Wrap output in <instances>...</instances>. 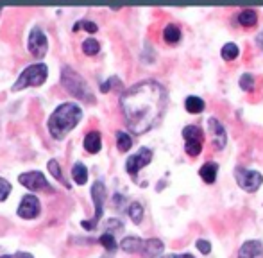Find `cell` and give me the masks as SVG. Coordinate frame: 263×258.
Masks as SVG:
<instances>
[{
    "mask_svg": "<svg viewBox=\"0 0 263 258\" xmlns=\"http://www.w3.org/2000/svg\"><path fill=\"white\" fill-rule=\"evenodd\" d=\"M125 124L135 135L156 127L166 109V91L156 81H142L127 88L120 97Z\"/></svg>",
    "mask_w": 263,
    "mask_h": 258,
    "instance_id": "6da1fadb",
    "label": "cell"
},
{
    "mask_svg": "<svg viewBox=\"0 0 263 258\" xmlns=\"http://www.w3.org/2000/svg\"><path fill=\"white\" fill-rule=\"evenodd\" d=\"M81 119H83V109L76 102H65L54 109L49 122H47V127H49V133L54 140H63L81 122Z\"/></svg>",
    "mask_w": 263,
    "mask_h": 258,
    "instance_id": "7a4b0ae2",
    "label": "cell"
},
{
    "mask_svg": "<svg viewBox=\"0 0 263 258\" xmlns=\"http://www.w3.org/2000/svg\"><path fill=\"white\" fill-rule=\"evenodd\" d=\"M61 84L70 95H73L79 101H88V102H95L93 95L90 91L88 83L70 66H65L61 72Z\"/></svg>",
    "mask_w": 263,
    "mask_h": 258,
    "instance_id": "3957f363",
    "label": "cell"
},
{
    "mask_svg": "<svg viewBox=\"0 0 263 258\" xmlns=\"http://www.w3.org/2000/svg\"><path fill=\"white\" fill-rule=\"evenodd\" d=\"M47 77H49V68H47V65H43V63L29 65L27 68H24V72L20 73L16 83L13 84V91H20L29 86H42L47 81Z\"/></svg>",
    "mask_w": 263,
    "mask_h": 258,
    "instance_id": "277c9868",
    "label": "cell"
},
{
    "mask_svg": "<svg viewBox=\"0 0 263 258\" xmlns=\"http://www.w3.org/2000/svg\"><path fill=\"white\" fill-rule=\"evenodd\" d=\"M91 199H93V205H95V215L91 220H83L81 226L84 230L91 231L97 228L99 220L102 219V213H104V201H106V187L102 181H95L91 185Z\"/></svg>",
    "mask_w": 263,
    "mask_h": 258,
    "instance_id": "5b68a950",
    "label": "cell"
},
{
    "mask_svg": "<svg viewBox=\"0 0 263 258\" xmlns=\"http://www.w3.org/2000/svg\"><path fill=\"white\" fill-rule=\"evenodd\" d=\"M20 185H24L25 189H29L31 192H49L52 194L54 189L49 181L45 179V174L40 171H32V172H24L18 178Z\"/></svg>",
    "mask_w": 263,
    "mask_h": 258,
    "instance_id": "8992f818",
    "label": "cell"
},
{
    "mask_svg": "<svg viewBox=\"0 0 263 258\" xmlns=\"http://www.w3.org/2000/svg\"><path fill=\"white\" fill-rule=\"evenodd\" d=\"M183 138H184V151L188 156L195 158L201 154L202 143H204V135L197 126H186L183 129Z\"/></svg>",
    "mask_w": 263,
    "mask_h": 258,
    "instance_id": "52a82bcc",
    "label": "cell"
},
{
    "mask_svg": "<svg viewBox=\"0 0 263 258\" xmlns=\"http://www.w3.org/2000/svg\"><path fill=\"white\" fill-rule=\"evenodd\" d=\"M236 183L242 187L246 192H256L263 183V176L256 171H247V169L238 167L235 171Z\"/></svg>",
    "mask_w": 263,
    "mask_h": 258,
    "instance_id": "ba28073f",
    "label": "cell"
},
{
    "mask_svg": "<svg viewBox=\"0 0 263 258\" xmlns=\"http://www.w3.org/2000/svg\"><path fill=\"white\" fill-rule=\"evenodd\" d=\"M151 160H153V151L147 149V147H142L138 153L133 154V156L125 161V171H127V174L131 176L133 179H136V174H138L145 165H149Z\"/></svg>",
    "mask_w": 263,
    "mask_h": 258,
    "instance_id": "9c48e42d",
    "label": "cell"
},
{
    "mask_svg": "<svg viewBox=\"0 0 263 258\" xmlns=\"http://www.w3.org/2000/svg\"><path fill=\"white\" fill-rule=\"evenodd\" d=\"M27 47H29V50H31L32 56L38 58V60H42V58L47 54V50H49V40H47L45 32L38 27L32 29L31 34H29V45Z\"/></svg>",
    "mask_w": 263,
    "mask_h": 258,
    "instance_id": "30bf717a",
    "label": "cell"
},
{
    "mask_svg": "<svg viewBox=\"0 0 263 258\" xmlns=\"http://www.w3.org/2000/svg\"><path fill=\"white\" fill-rule=\"evenodd\" d=\"M42 212V205H40V199L32 194H27L22 197L20 206H18V217L22 219H36Z\"/></svg>",
    "mask_w": 263,
    "mask_h": 258,
    "instance_id": "8fae6325",
    "label": "cell"
},
{
    "mask_svg": "<svg viewBox=\"0 0 263 258\" xmlns=\"http://www.w3.org/2000/svg\"><path fill=\"white\" fill-rule=\"evenodd\" d=\"M208 129H210L211 142H213V145L217 147L218 151H222L226 147V142H228V138H226L224 126H222V124L218 122L217 119H210L208 120Z\"/></svg>",
    "mask_w": 263,
    "mask_h": 258,
    "instance_id": "7c38bea8",
    "label": "cell"
},
{
    "mask_svg": "<svg viewBox=\"0 0 263 258\" xmlns=\"http://www.w3.org/2000/svg\"><path fill=\"white\" fill-rule=\"evenodd\" d=\"M165 246L159 238H149V241H143V246H142V255L143 258H156L163 253Z\"/></svg>",
    "mask_w": 263,
    "mask_h": 258,
    "instance_id": "4fadbf2b",
    "label": "cell"
},
{
    "mask_svg": "<svg viewBox=\"0 0 263 258\" xmlns=\"http://www.w3.org/2000/svg\"><path fill=\"white\" fill-rule=\"evenodd\" d=\"M260 255H263V246L258 241H247L238 251V258H260Z\"/></svg>",
    "mask_w": 263,
    "mask_h": 258,
    "instance_id": "5bb4252c",
    "label": "cell"
},
{
    "mask_svg": "<svg viewBox=\"0 0 263 258\" xmlns=\"http://www.w3.org/2000/svg\"><path fill=\"white\" fill-rule=\"evenodd\" d=\"M102 147L101 142V133L99 131H90L86 136H84V149L90 154H97Z\"/></svg>",
    "mask_w": 263,
    "mask_h": 258,
    "instance_id": "9a60e30c",
    "label": "cell"
},
{
    "mask_svg": "<svg viewBox=\"0 0 263 258\" xmlns=\"http://www.w3.org/2000/svg\"><path fill=\"white\" fill-rule=\"evenodd\" d=\"M217 172H218V165L213 163V161H208V163H204L201 167L199 174H201V178L204 179L208 185H211V183H215V179H217Z\"/></svg>",
    "mask_w": 263,
    "mask_h": 258,
    "instance_id": "2e32d148",
    "label": "cell"
},
{
    "mask_svg": "<svg viewBox=\"0 0 263 258\" xmlns=\"http://www.w3.org/2000/svg\"><path fill=\"white\" fill-rule=\"evenodd\" d=\"M143 241L138 237H125L124 241L120 242V248L124 249L125 253H140L142 251Z\"/></svg>",
    "mask_w": 263,
    "mask_h": 258,
    "instance_id": "e0dca14e",
    "label": "cell"
},
{
    "mask_svg": "<svg viewBox=\"0 0 263 258\" xmlns=\"http://www.w3.org/2000/svg\"><path fill=\"white\" fill-rule=\"evenodd\" d=\"M204 101H202L201 97H195V95H190V97H186V101H184V108H186L188 113H201L204 112Z\"/></svg>",
    "mask_w": 263,
    "mask_h": 258,
    "instance_id": "ac0fdd59",
    "label": "cell"
},
{
    "mask_svg": "<svg viewBox=\"0 0 263 258\" xmlns=\"http://www.w3.org/2000/svg\"><path fill=\"white\" fill-rule=\"evenodd\" d=\"M72 178H73V181L77 183V185H84V183L88 181V169L84 167L81 161H77L76 165H73V169H72Z\"/></svg>",
    "mask_w": 263,
    "mask_h": 258,
    "instance_id": "d6986e66",
    "label": "cell"
},
{
    "mask_svg": "<svg viewBox=\"0 0 263 258\" xmlns=\"http://www.w3.org/2000/svg\"><path fill=\"white\" fill-rule=\"evenodd\" d=\"M47 169H49V172L54 176L55 179H59V181H61L63 185L66 187V189H70L68 181H66L65 176H63V169H61V165H59V161H58V160H50V161H49V165H47Z\"/></svg>",
    "mask_w": 263,
    "mask_h": 258,
    "instance_id": "ffe728a7",
    "label": "cell"
},
{
    "mask_svg": "<svg viewBox=\"0 0 263 258\" xmlns=\"http://www.w3.org/2000/svg\"><path fill=\"white\" fill-rule=\"evenodd\" d=\"M163 38H165V42H168V43H177L181 40V29L172 24L166 25L165 31H163Z\"/></svg>",
    "mask_w": 263,
    "mask_h": 258,
    "instance_id": "44dd1931",
    "label": "cell"
},
{
    "mask_svg": "<svg viewBox=\"0 0 263 258\" xmlns=\"http://www.w3.org/2000/svg\"><path fill=\"white\" fill-rule=\"evenodd\" d=\"M238 22L243 25V27H253V25H256L258 16H256V13H254L253 9H246V11H242V13L238 14Z\"/></svg>",
    "mask_w": 263,
    "mask_h": 258,
    "instance_id": "7402d4cb",
    "label": "cell"
},
{
    "mask_svg": "<svg viewBox=\"0 0 263 258\" xmlns=\"http://www.w3.org/2000/svg\"><path fill=\"white\" fill-rule=\"evenodd\" d=\"M117 145H118V149H120L122 153H125V151L131 149L133 138H131V136H129L125 131H118V133H117Z\"/></svg>",
    "mask_w": 263,
    "mask_h": 258,
    "instance_id": "603a6c76",
    "label": "cell"
},
{
    "mask_svg": "<svg viewBox=\"0 0 263 258\" xmlns=\"http://www.w3.org/2000/svg\"><path fill=\"white\" fill-rule=\"evenodd\" d=\"M129 217L135 224H140L143 219V206L140 202H131L129 205Z\"/></svg>",
    "mask_w": 263,
    "mask_h": 258,
    "instance_id": "cb8c5ba5",
    "label": "cell"
},
{
    "mask_svg": "<svg viewBox=\"0 0 263 258\" xmlns=\"http://www.w3.org/2000/svg\"><path fill=\"white\" fill-rule=\"evenodd\" d=\"M99 50H101V43H99L97 40L90 38L83 42V52L86 54V56H95V54H99Z\"/></svg>",
    "mask_w": 263,
    "mask_h": 258,
    "instance_id": "d4e9b609",
    "label": "cell"
},
{
    "mask_svg": "<svg viewBox=\"0 0 263 258\" xmlns=\"http://www.w3.org/2000/svg\"><path fill=\"white\" fill-rule=\"evenodd\" d=\"M238 45H235V43H226L224 47H222V50H220V54H222V58L224 60H228V61H231V60H235L236 56H238Z\"/></svg>",
    "mask_w": 263,
    "mask_h": 258,
    "instance_id": "484cf974",
    "label": "cell"
},
{
    "mask_svg": "<svg viewBox=\"0 0 263 258\" xmlns=\"http://www.w3.org/2000/svg\"><path fill=\"white\" fill-rule=\"evenodd\" d=\"M99 242L104 246L107 251H115V249H117V241H115L113 233H107V231L106 233H102L101 238H99Z\"/></svg>",
    "mask_w": 263,
    "mask_h": 258,
    "instance_id": "4316f807",
    "label": "cell"
},
{
    "mask_svg": "<svg viewBox=\"0 0 263 258\" xmlns=\"http://www.w3.org/2000/svg\"><path fill=\"white\" fill-rule=\"evenodd\" d=\"M83 27L84 31H88V32H97L99 31V27H97V24H93V22H90V20H81V22H77L76 25H73V31H79V29Z\"/></svg>",
    "mask_w": 263,
    "mask_h": 258,
    "instance_id": "83f0119b",
    "label": "cell"
},
{
    "mask_svg": "<svg viewBox=\"0 0 263 258\" xmlns=\"http://www.w3.org/2000/svg\"><path fill=\"white\" fill-rule=\"evenodd\" d=\"M240 86H242L246 91H253V88H254L253 73H243V76L240 77Z\"/></svg>",
    "mask_w": 263,
    "mask_h": 258,
    "instance_id": "f1b7e54d",
    "label": "cell"
},
{
    "mask_svg": "<svg viewBox=\"0 0 263 258\" xmlns=\"http://www.w3.org/2000/svg\"><path fill=\"white\" fill-rule=\"evenodd\" d=\"M9 194H11V183L7 179L0 178V202L6 201L9 197Z\"/></svg>",
    "mask_w": 263,
    "mask_h": 258,
    "instance_id": "f546056e",
    "label": "cell"
},
{
    "mask_svg": "<svg viewBox=\"0 0 263 258\" xmlns=\"http://www.w3.org/2000/svg\"><path fill=\"white\" fill-rule=\"evenodd\" d=\"M195 246H197V249L202 253V255H208V253L211 251V244H210L208 241H202V238L195 242Z\"/></svg>",
    "mask_w": 263,
    "mask_h": 258,
    "instance_id": "4dcf8cb0",
    "label": "cell"
},
{
    "mask_svg": "<svg viewBox=\"0 0 263 258\" xmlns=\"http://www.w3.org/2000/svg\"><path fill=\"white\" fill-rule=\"evenodd\" d=\"M117 77H111V79L109 81H107V83H104V84H101V91H104V94H107V91H109L111 90V84H113V83H117Z\"/></svg>",
    "mask_w": 263,
    "mask_h": 258,
    "instance_id": "1f68e13d",
    "label": "cell"
},
{
    "mask_svg": "<svg viewBox=\"0 0 263 258\" xmlns=\"http://www.w3.org/2000/svg\"><path fill=\"white\" fill-rule=\"evenodd\" d=\"M11 258H34L31 255V253H25V251H18L14 256H11Z\"/></svg>",
    "mask_w": 263,
    "mask_h": 258,
    "instance_id": "d6a6232c",
    "label": "cell"
},
{
    "mask_svg": "<svg viewBox=\"0 0 263 258\" xmlns=\"http://www.w3.org/2000/svg\"><path fill=\"white\" fill-rule=\"evenodd\" d=\"M163 258H194L192 255H188V253H184V255H166Z\"/></svg>",
    "mask_w": 263,
    "mask_h": 258,
    "instance_id": "836d02e7",
    "label": "cell"
},
{
    "mask_svg": "<svg viewBox=\"0 0 263 258\" xmlns=\"http://www.w3.org/2000/svg\"><path fill=\"white\" fill-rule=\"evenodd\" d=\"M258 43H260V47H261V49H263V32H261L260 36H258Z\"/></svg>",
    "mask_w": 263,
    "mask_h": 258,
    "instance_id": "e575fe53",
    "label": "cell"
},
{
    "mask_svg": "<svg viewBox=\"0 0 263 258\" xmlns=\"http://www.w3.org/2000/svg\"><path fill=\"white\" fill-rule=\"evenodd\" d=\"M0 258H11L9 255H2V256H0Z\"/></svg>",
    "mask_w": 263,
    "mask_h": 258,
    "instance_id": "d590c367",
    "label": "cell"
}]
</instances>
